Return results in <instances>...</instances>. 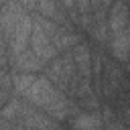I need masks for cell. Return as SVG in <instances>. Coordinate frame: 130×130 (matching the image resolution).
<instances>
[{
	"label": "cell",
	"mask_w": 130,
	"mask_h": 130,
	"mask_svg": "<svg viewBox=\"0 0 130 130\" xmlns=\"http://www.w3.org/2000/svg\"><path fill=\"white\" fill-rule=\"evenodd\" d=\"M73 61H75V67L81 71L83 77L89 75V65H91V57H89V49L87 45H77L75 51H73Z\"/></svg>",
	"instance_id": "7"
},
{
	"label": "cell",
	"mask_w": 130,
	"mask_h": 130,
	"mask_svg": "<svg viewBox=\"0 0 130 130\" xmlns=\"http://www.w3.org/2000/svg\"><path fill=\"white\" fill-rule=\"evenodd\" d=\"M30 32H32V16L26 12V14H24V18L20 20V24L14 28V32L6 39V41H8V47H10V55H12V57L20 55V53L26 49V45L30 43Z\"/></svg>",
	"instance_id": "3"
},
{
	"label": "cell",
	"mask_w": 130,
	"mask_h": 130,
	"mask_svg": "<svg viewBox=\"0 0 130 130\" xmlns=\"http://www.w3.org/2000/svg\"><path fill=\"white\" fill-rule=\"evenodd\" d=\"M12 79H14L16 91L28 102H32L35 106L43 108L55 118H63L67 114V104L49 77H37L32 73H18Z\"/></svg>",
	"instance_id": "1"
},
{
	"label": "cell",
	"mask_w": 130,
	"mask_h": 130,
	"mask_svg": "<svg viewBox=\"0 0 130 130\" xmlns=\"http://www.w3.org/2000/svg\"><path fill=\"white\" fill-rule=\"evenodd\" d=\"M128 6H126V0H114L112 2V8H110V16H108V26L112 30V35L124 30L128 26Z\"/></svg>",
	"instance_id": "4"
},
{
	"label": "cell",
	"mask_w": 130,
	"mask_h": 130,
	"mask_svg": "<svg viewBox=\"0 0 130 130\" xmlns=\"http://www.w3.org/2000/svg\"><path fill=\"white\" fill-rule=\"evenodd\" d=\"M73 124L75 126H100V120L98 118H77Z\"/></svg>",
	"instance_id": "9"
},
{
	"label": "cell",
	"mask_w": 130,
	"mask_h": 130,
	"mask_svg": "<svg viewBox=\"0 0 130 130\" xmlns=\"http://www.w3.org/2000/svg\"><path fill=\"white\" fill-rule=\"evenodd\" d=\"M37 10H39L43 16H49L51 20L65 24V18L59 14V8H57L55 0H37Z\"/></svg>",
	"instance_id": "8"
},
{
	"label": "cell",
	"mask_w": 130,
	"mask_h": 130,
	"mask_svg": "<svg viewBox=\"0 0 130 130\" xmlns=\"http://www.w3.org/2000/svg\"><path fill=\"white\" fill-rule=\"evenodd\" d=\"M57 24L53 20H47L43 14L32 18V32H30V49L32 53L43 61H51L57 57V47L53 43V32H55Z\"/></svg>",
	"instance_id": "2"
},
{
	"label": "cell",
	"mask_w": 130,
	"mask_h": 130,
	"mask_svg": "<svg viewBox=\"0 0 130 130\" xmlns=\"http://www.w3.org/2000/svg\"><path fill=\"white\" fill-rule=\"evenodd\" d=\"M110 51H112V55H114L116 59H120V61H128V55H130V24H128L124 30L112 35Z\"/></svg>",
	"instance_id": "5"
},
{
	"label": "cell",
	"mask_w": 130,
	"mask_h": 130,
	"mask_svg": "<svg viewBox=\"0 0 130 130\" xmlns=\"http://www.w3.org/2000/svg\"><path fill=\"white\" fill-rule=\"evenodd\" d=\"M0 51H2V26H0Z\"/></svg>",
	"instance_id": "11"
},
{
	"label": "cell",
	"mask_w": 130,
	"mask_h": 130,
	"mask_svg": "<svg viewBox=\"0 0 130 130\" xmlns=\"http://www.w3.org/2000/svg\"><path fill=\"white\" fill-rule=\"evenodd\" d=\"M61 2H63V4H65V6H67V8H71V6H73V4H75V0H61Z\"/></svg>",
	"instance_id": "10"
},
{
	"label": "cell",
	"mask_w": 130,
	"mask_h": 130,
	"mask_svg": "<svg viewBox=\"0 0 130 130\" xmlns=\"http://www.w3.org/2000/svg\"><path fill=\"white\" fill-rule=\"evenodd\" d=\"M12 59H14V69H18L22 73H32V71H39L43 67V61L32 53V49H28V51L24 49L20 55H16Z\"/></svg>",
	"instance_id": "6"
}]
</instances>
